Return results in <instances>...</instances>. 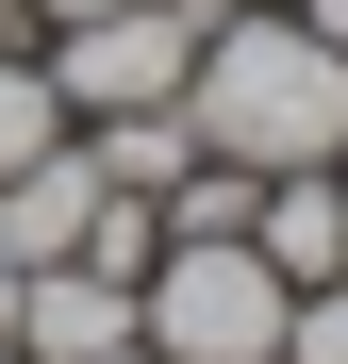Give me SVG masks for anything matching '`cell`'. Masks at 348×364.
Listing matches in <instances>:
<instances>
[{"label":"cell","instance_id":"30bf717a","mask_svg":"<svg viewBox=\"0 0 348 364\" xmlns=\"http://www.w3.org/2000/svg\"><path fill=\"white\" fill-rule=\"evenodd\" d=\"M299 17H315V33H332V50H348V0H299Z\"/></svg>","mask_w":348,"mask_h":364},{"label":"cell","instance_id":"4fadbf2b","mask_svg":"<svg viewBox=\"0 0 348 364\" xmlns=\"http://www.w3.org/2000/svg\"><path fill=\"white\" fill-rule=\"evenodd\" d=\"M183 17H232V0H183Z\"/></svg>","mask_w":348,"mask_h":364},{"label":"cell","instance_id":"ba28073f","mask_svg":"<svg viewBox=\"0 0 348 364\" xmlns=\"http://www.w3.org/2000/svg\"><path fill=\"white\" fill-rule=\"evenodd\" d=\"M282 364H348V282H315L299 315H282Z\"/></svg>","mask_w":348,"mask_h":364},{"label":"cell","instance_id":"2e32d148","mask_svg":"<svg viewBox=\"0 0 348 364\" xmlns=\"http://www.w3.org/2000/svg\"><path fill=\"white\" fill-rule=\"evenodd\" d=\"M116 364H149V348H116Z\"/></svg>","mask_w":348,"mask_h":364},{"label":"cell","instance_id":"7c38bea8","mask_svg":"<svg viewBox=\"0 0 348 364\" xmlns=\"http://www.w3.org/2000/svg\"><path fill=\"white\" fill-rule=\"evenodd\" d=\"M0 33H33V17H17V0H0Z\"/></svg>","mask_w":348,"mask_h":364},{"label":"cell","instance_id":"7a4b0ae2","mask_svg":"<svg viewBox=\"0 0 348 364\" xmlns=\"http://www.w3.org/2000/svg\"><path fill=\"white\" fill-rule=\"evenodd\" d=\"M282 265L249 249V232H166L149 249V282H133V331H149V364H282Z\"/></svg>","mask_w":348,"mask_h":364},{"label":"cell","instance_id":"52a82bcc","mask_svg":"<svg viewBox=\"0 0 348 364\" xmlns=\"http://www.w3.org/2000/svg\"><path fill=\"white\" fill-rule=\"evenodd\" d=\"M83 116H67V83H50V50H17L0 33V166H33V149H67Z\"/></svg>","mask_w":348,"mask_h":364},{"label":"cell","instance_id":"6da1fadb","mask_svg":"<svg viewBox=\"0 0 348 364\" xmlns=\"http://www.w3.org/2000/svg\"><path fill=\"white\" fill-rule=\"evenodd\" d=\"M183 116H199V149L216 166H332L348 149V50L315 17H282V0H232V17H199V67H183Z\"/></svg>","mask_w":348,"mask_h":364},{"label":"cell","instance_id":"3957f363","mask_svg":"<svg viewBox=\"0 0 348 364\" xmlns=\"http://www.w3.org/2000/svg\"><path fill=\"white\" fill-rule=\"evenodd\" d=\"M183 67H199V17H183V0H116V17H67V33H50L67 116H149V100H183Z\"/></svg>","mask_w":348,"mask_h":364},{"label":"cell","instance_id":"9a60e30c","mask_svg":"<svg viewBox=\"0 0 348 364\" xmlns=\"http://www.w3.org/2000/svg\"><path fill=\"white\" fill-rule=\"evenodd\" d=\"M0 364H33V348H0Z\"/></svg>","mask_w":348,"mask_h":364},{"label":"cell","instance_id":"277c9868","mask_svg":"<svg viewBox=\"0 0 348 364\" xmlns=\"http://www.w3.org/2000/svg\"><path fill=\"white\" fill-rule=\"evenodd\" d=\"M0 348H33V364H116V348H149L133 331V282H116V265H17V331H0Z\"/></svg>","mask_w":348,"mask_h":364},{"label":"cell","instance_id":"8fae6325","mask_svg":"<svg viewBox=\"0 0 348 364\" xmlns=\"http://www.w3.org/2000/svg\"><path fill=\"white\" fill-rule=\"evenodd\" d=\"M0 331H17V265H0Z\"/></svg>","mask_w":348,"mask_h":364},{"label":"cell","instance_id":"5b68a950","mask_svg":"<svg viewBox=\"0 0 348 364\" xmlns=\"http://www.w3.org/2000/svg\"><path fill=\"white\" fill-rule=\"evenodd\" d=\"M100 199H116V182H100L83 133H67V149H33V166H0V265H67L83 232H100Z\"/></svg>","mask_w":348,"mask_h":364},{"label":"cell","instance_id":"8992f818","mask_svg":"<svg viewBox=\"0 0 348 364\" xmlns=\"http://www.w3.org/2000/svg\"><path fill=\"white\" fill-rule=\"evenodd\" d=\"M249 249L282 265V298L348 282V199H332V166H282V182H265V199H249Z\"/></svg>","mask_w":348,"mask_h":364},{"label":"cell","instance_id":"5bb4252c","mask_svg":"<svg viewBox=\"0 0 348 364\" xmlns=\"http://www.w3.org/2000/svg\"><path fill=\"white\" fill-rule=\"evenodd\" d=\"M332 199H348V149H332Z\"/></svg>","mask_w":348,"mask_h":364},{"label":"cell","instance_id":"9c48e42d","mask_svg":"<svg viewBox=\"0 0 348 364\" xmlns=\"http://www.w3.org/2000/svg\"><path fill=\"white\" fill-rule=\"evenodd\" d=\"M17 17H33V33H67V17H116V0H17Z\"/></svg>","mask_w":348,"mask_h":364}]
</instances>
